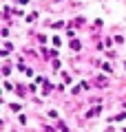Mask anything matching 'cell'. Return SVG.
<instances>
[{"instance_id":"obj_1","label":"cell","mask_w":126,"mask_h":132,"mask_svg":"<svg viewBox=\"0 0 126 132\" xmlns=\"http://www.w3.org/2000/svg\"><path fill=\"white\" fill-rule=\"evenodd\" d=\"M47 132H53V130H47Z\"/></svg>"}]
</instances>
